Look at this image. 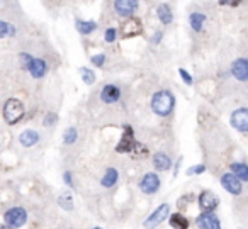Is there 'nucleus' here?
I'll use <instances>...</instances> for the list:
<instances>
[{
    "label": "nucleus",
    "mask_w": 248,
    "mask_h": 229,
    "mask_svg": "<svg viewBox=\"0 0 248 229\" xmlns=\"http://www.w3.org/2000/svg\"><path fill=\"white\" fill-rule=\"evenodd\" d=\"M173 106H175V99L169 90H160L152 99V109L158 116H169L173 110Z\"/></svg>",
    "instance_id": "nucleus-1"
},
{
    "label": "nucleus",
    "mask_w": 248,
    "mask_h": 229,
    "mask_svg": "<svg viewBox=\"0 0 248 229\" xmlns=\"http://www.w3.org/2000/svg\"><path fill=\"white\" fill-rule=\"evenodd\" d=\"M24 116V106L21 100L17 99H9L4 106V119L7 124H16L22 119Z\"/></svg>",
    "instance_id": "nucleus-2"
},
{
    "label": "nucleus",
    "mask_w": 248,
    "mask_h": 229,
    "mask_svg": "<svg viewBox=\"0 0 248 229\" xmlns=\"http://www.w3.org/2000/svg\"><path fill=\"white\" fill-rule=\"evenodd\" d=\"M4 219L12 229H17L26 224V221H28V212H26L22 207L9 209V211L4 214Z\"/></svg>",
    "instance_id": "nucleus-3"
},
{
    "label": "nucleus",
    "mask_w": 248,
    "mask_h": 229,
    "mask_svg": "<svg viewBox=\"0 0 248 229\" xmlns=\"http://www.w3.org/2000/svg\"><path fill=\"white\" fill-rule=\"evenodd\" d=\"M169 212H170V205L169 204L160 205V207L156 209V211L153 212V214L150 215L145 222H143V226H145L146 229H155L156 226H160L163 221H165V217L169 215Z\"/></svg>",
    "instance_id": "nucleus-4"
},
{
    "label": "nucleus",
    "mask_w": 248,
    "mask_h": 229,
    "mask_svg": "<svg viewBox=\"0 0 248 229\" xmlns=\"http://www.w3.org/2000/svg\"><path fill=\"white\" fill-rule=\"evenodd\" d=\"M140 188H141L143 194H156L160 188V178L156 173L150 171V173H145V177L140 182Z\"/></svg>",
    "instance_id": "nucleus-5"
},
{
    "label": "nucleus",
    "mask_w": 248,
    "mask_h": 229,
    "mask_svg": "<svg viewBox=\"0 0 248 229\" xmlns=\"http://www.w3.org/2000/svg\"><path fill=\"white\" fill-rule=\"evenodd\" d=\"M231 126L240 133H248V109H238L231 114Z\"/></svg>",
    "instance_id": "nucleus-6"
},
{
    "label": "nucleus",
    "mask_w": 248,
    "mask_h": 229,
    "mask_svg": "<svg viewBox=\"0 0 248 229\" xmlns=\"http://www.w3.org/2000/svg\"><path fill=\"white\" fill-rule=\"evenodd\" d=\"M141 31H143L141 21L136 19V17L128 19V21L123 24V28H121V34H123V38H135V36L141 34Z\"/></svg>",
    "instance_id": "nucleus-7"
},
{
    "label": "nucleus",
    "mask_w": 248,
    "mask_h": 229,
    "mask_svg": "<svg viewBox=\"0 0 248 229\" xmlns=\"http://www.w3.org/2000/svg\"><path fill=\"white\" fill-rule=\"evenodd\" d=\"M196 224L199 229H221V222L213 212H202L196 219Z\"/></svg>",
    "instance_id": "nucleus-8"
},
{
    "label": "nucleus",
    "mask_w": 248,
    "mask_h": 229,
    "mask_svg": "<svg viewBox=\"0 0 248 229\" xmlns=\"http://www.w3.org/2000/svg\"><path fill=\"white\" fill-rule=\"evenodd\" d=\"M217 204H219V198H217L216 195L213 194V192H209V190L201 192V195H199V207L202 209V212H213L214 209L217 207Z\"/></svg>",
    "instance_id": "nucleus-9"
},
{
    "label": "nucleus",
    "mask_w": 248,
    "mask_h": 229,
    "mask_svg": "<svg viewBox=\"0 0 248 229\" xmlns=\"http://www.w3.org/2000/svg\"><path fill=\"white\" fill-rule=\"evenodd\" d=\"M135 136H133V129L129 126L124 127V134L121 137L119 144L116 146V151L117 153H128V151H133L135 148Z\"/></svg>",
    "instance_id": "nucleus-10"
},
{
    "label": "nucleus",
    "mask_w": 248,
    "mask_h": 229,
    "mask_svg": "<svg viewBox=\"0 0 248 229\" xmlns=\"http://www.w3.org/2000/svg\"><path fill=\"white\" fill-rule=\"evenodd\" d=\"M136 7H138V0H114V9L119 15L129 17L135 14Z\"/></svg>",
    "instance_id": "nucleus-11"
},
{
    "label": "nucleus",
    "mask_w": 248,
    "mask_h": 229,
    "mask_svg": "<svg viewBox=\"0 0 248 229\" xmlns=\"http://www.w3.org/2000/svg\"><path fill=\"white\" fill-rule=\"evenodd\" d=\"M231 73L238 82H247L248 80V58H238L231 65Z\"/></svg>",
    "instance_id": "nucleus-12"
},
{
    "label": "nucleus",
    "mask_w": 248,
    "mask_h": 229,
    "mask_svg": "<svg viewBox=\"0 0 248 229\" xmlns=\"http://www.w3.org/2000/svg\"><path fill=\"white\" fill-rule=\"evenodd\" d=\"M221 185H223L230 194H233V195L241 194V180L234 173L233 175L224 173L223 177H221Z\"/></svg>",
    "instance_id": "nucleus-13"
},
{
    "label": "nucleus",
    "mask_w": 248,
    "mask_h": 229,
    "mask_svg": "<svg viewBox=\"0 0 248 229\" xmlns=\"http://www.w3.org/2000/svg\"><path fill=\"white\" fill-rule=\"evenodd\" d=\"M121 97V90L117 89L116 85H112V83H109V85H106L102 89V92H100V99H102V102L106 104H114L117 102Z\"/></svg>",
    "instance_id": "nucleus-14"
},
{
    "label": "nucleus",
    "mask_w": 248,
    "mask_h": 229,
    "mask_svg": "<svg viewBox=\"0 0 248 229\" xmlns=\"http://www.w3.org/2000/svg\"><path fill=\"white\" fill-rule=\"evenodd\" d=\"M117 178H119V171H117L116 168H107L102 180H100V183H102V187L110 188L117 183Z\"/></svg>",
    "instance_id": "nucleus-15"
},
{
    "label": "nucleus",
    "mask_w": 248,
    "mask_h": 229,
    "mask_svg": "<svg viewBox=\"0 0 248 229\" xmlns=\"http://www.w3.org/2000/svg\"><path fill=\"white\" fill-rule=\"evenodd\" d=\"M29 72H31V75L34 76V78H41V76H45L46 73V61L41 58H36L32 60L31 66H29Z\"/></svg>",
    "instance_id": "nucleus-16"
},
{
    "label": "nucleus",
    "mask_w": 248,
    "mask_h": 229,
    "mask_svg": "<svg viewBox=\"0 0 248 229\" xmlns=\"http://www.w3.org/2000/svg\"><path fill=\"white\" fill-rule=\"evenodd\" d=\"M19 141H21V144H22V146H26V148L34 146V144L39 141V134L36 133V131H32V129H26L24 133L21 134Z\"/></svg>",
    "instance_id": "nucleus-17"
},
{
    "label": "nucleus",
    "mask_w": 248,
    "mask_h": 229,
    "mask_svg": "<svg viewBox=\"0 0 248 229\" xmlns=\"http://www.w3.org/2000/svg\"><path fill=\"white\" fill-rule=\"evenodd\" d=\"M153 165H155L156 170L165 171V170H169V168L172 167V160H170L165 153H156L155 156H153Z\"/></svg>",
    "instance_id": "nucleus-18"
},
{
    "label": "nucleus",
    "mask_w": 248,
    "mask_h": 229,
    "mask_svg": "<svg viewBox=\"0 0 248 229\" xmlns=\"http://www.w3.org/2000/svg\"><path fill=\"white\" fill-rule=\"evenodd\" d=\"M170 226L173 229H189V219L182 214L170 215Z\"/></svg>",
    "instance_id": "nucleus-19"
},
{
    "label": "nucleus",
    "mask_w": 248,
    "mask_h": 229,
    "mask_svg": "<svg viewBox=\"0 0 248 229\" xmlns=\"http://www.w3.org/2000/svg\"><path fill=\"white\" fill-rule=\"evenodd\" d=\"M231 171L236 175L240 180L248 182V165L245 163H231Z\"/></svg>",
    "instance_id": "nucleus-20"
},
{
    "label": "nucleus",
    "mask_w": 248,
    "mask_h": 229,
    "mask_svg": "<svg viewBox=\"0 0 248 229\" xmlns=\"http://www.w3.org/2000/svg\"><path fill=\"white\" fill-rule=\"evenodd\" d=\"M189 21H190V26H192L194 31L199 32L201 29H202L204 22H206V15L201 14V12H192V14H190V17H189Z\"/></svg>",
    "instance_id": "nucleus-21"
},
{
    "label": "nucleus",
    "mask_w": 248,
    "mask_h": 229,
    "mask_svg": "<svg viewBox=\"0 0 248 229\" xmlns=\"http://www.w3.org/2000/svg\"><path fill=\"white\" fill-rule=\"evenodd\" d=\"M156 14H158V19L163 22V24H170L173 19L172 12H170V7L167 4H162L158 5V9H156Z\"/></svg>",
    "instance_id": "nucleus-22"
},
{
    "label": "nucleus",
    "mask_w": 248,
    "mask_h": 229,
    "mask_svg": "<svg viewBox=\"0 0 248 229\" xmlns=\"http://www.w3.org/2000/svg\"><path fill=\"white\" fill-rule=\"evenodd\" d=\"M77 29L82 34H90L97 29V24L93 21H77Z\"/></svg>",
    "instance_id": "nucleus-23"
},
{
    "label": "nucleus",
    "mask_w": 248,
    "mask_h": 229,
    "mask_svg": "<svg viewBox=\"0 0 248 229\" xmlns=\"http://www.w3.org/2000/svg\"><path fill=\"white\" fill-rule=\"evenodd\" d=\"M14 34H16L14 26L9 24V22H5V21L0 22V38L7 39V38H11V36H14Z\"/></svg>",
    "instance_id": "nucleus-24"
},
{
    "label": "nucleus",
    "mask_w": 248,
    "mask_h": 229,
    "mask_svg": "<svg viewBox=\"0 0 248 229\" xmlns=\"http://www.w3.org/2000/svg\"><path fill=\"white\" fill-rule=\"evenodd\" d=\"M80 73H82V80L87 83V85H90V83L95 82V73H93L92 70H89V68H82V70H80Z\"/></svg>",
    "instance_id": "nucleus-25"
},
{
    "label": "nucleus",
    "mask_w": 248,
    "mask_h": 229,
    "mask_svg": "<svg viewBox=\"0 0 248 229\" xmlns=\"http://www.w3.org/2000/svg\"><path fill=\"white\" fill-rule=\"evenodd\" d=\"M77 141V129L75 127H70L65 131V143L66 144H73Z\"/></svg>",
    "instance_id": "nucleus-26"
},
{
    "label": "nucleus",
    "mask_w": 248,
    "mask_h": 229,
    "mask_svg": "<svg viewBox=\"0 0 248 229\" xmlns=\"http://www.w3.org/2000/svg\"><path fill=\"white\" fill-rule=\"evenodd\" d=\"M60 205L66 211H72L73 209V204H72V197H66V195H62L60 197Z\"/></svg>",
    "instance_id": "nucleus-27"
},
{
    "label": "nucleus",
    "mask_w": 248,
    "mask_h": 229,
    "mask_svg": "<svg viewBox=\"0 0 248 229\" xmlns=\"http://www.w3.org/2000/svg\"><path fill=\"white\" fill-rule=\"evenodd\" d=\"M206 171V167L204 165H196V167H190L187 170V175H199V173H204Z\"/></svg>",
    "instance_id": "nucleus-28"
},
{
    "label": "nucleus",
    "mask_w": 248,
    "mask_h": 229,
    "mask_svg": "<svg viewBox=\"0 0 248 229\" xmlns=\"http://www.w3.org/2000/svg\"><path fill=\"white\" fill-rule=\"evenodd\" d=\"M92 63H93L95 66H104V63H106V55L92 56Z\"/></svg>",
    "instance_id": "nucleus-29"
},
{
    "label": "nucleus",
    "mask_w": 248,
    "mask_h": 229,
    "mask_svg": "<svg viewBox=\"0 0 248 229\" xmlns=\"http://www.w3.org/2000/svg\"><path fill=\"white\" fill-rule=\"evenodd\" d=\"M179 73H180V76H182V80L187 83V85H192V82H194V80H192V76H190L189 73L186 72V70H184V68H180V70H179Z\"/></svg>",
    "instance_id": "nucleus-30"
},
{
    "label": "nucleus",
    "mask_w": 248,
    "mask_h": 229,
    "mask_svg": "<svg viewBox=\"0 0 248 229\" xmlns=\"http://www.w3.org/2000/svg\"><path fill=\"white\" fill-rule=\"evenodd\" d=\"M21 61H22V66L29 68V66H31V63H32L31 55H26V53H22V55H21Z\"/></svg>",
    "instance_id": "nucleus-31"
},
{
    "label": "nucleus",
    "mask_w": 248,
    "mask_h": 229,
    "mask_svg": "<svg viewBox=\"0 0 248 229\" xmlns=\"http://www.w3.org/2000/svg\"><path fill=\"white\" fill-rule=\"evenodd\" d=\"M106 41L107 43H112V41H116V29H107L106 31Z\"/></svg>",
    "instance_id": "nucleus-32"
},
{
    "label": "nucleus",
    "mask_w": 248,
    "mask_h": 229,
    "mask_svg": "<svg viewBox=\"0 0 248 229\" xmlns=\"http://www.w3.org/2000/svg\"><path fill=\"white\" fill-rule=\"evenodd\" d=\"M221 4H228V5H231V7H236V5H240L241 4V0H219Z\"/></svg>",
    "instance_id": "nucleus-33"
},
{
    "label": "nucleus",
    "mask_w": 248,
    "mask_h": 229,
    "mask_svg": "<svg viewBox=\"0 0 248 229\" xmlns=\"http://www.w3.org/2000/svg\"><path fill=\"white\" fill-rule=\"evenodd\" d=\"M63 178H65V183L68 185V187H73V182H72V173H68V171H66V173L63 175Z\"/></svg>",
    "instance_id": "nucleus-34"
},
{
    "label": "nucleus",
    "mask_w": 248,
    "mask_h": 229,
    "mask_svg": "<svg viewBox=\"0 0 248 229\" xmlns=\"http://www.w3.org/2000/svg\"><path fill=\"white\" fill-rule=\"evenodd\" d=\"M56 121V116H53V114H49V116H46V121H45V126H51L53 122Z\"/></svg>",
    "instance_id": "nucleus-35"
},
{
    "label": "nucleus",
    "mask_w": 248,
    "mask_h": 229,
    "mask_svg": "<svg viewBox=\"0 0 248 229\" xmlns=\"http://www.w3.org/2000/svg\"><path fill=\"white\" fill-rule=\"evenodd\" d=\"M160 38H162V32H156V34L153 36V43H160Z\"/></svg>",
    "instance_id": "nucleus-36"
},
{
    "label": "nucleus",
    "mask_w": 248,
    "mask_h": 229,
    "mask_svg": "<svg viewBox=\"0 0 248 229\" xmlns=\"http://www.w3.org/2000/svg\"><path fill=\"white\" fill-rule=\"evenodd\" d=\"M93 229H100V228H93Z\"/></svg>",
    "instance_id": "nucleus-37"
}]
</instances>
